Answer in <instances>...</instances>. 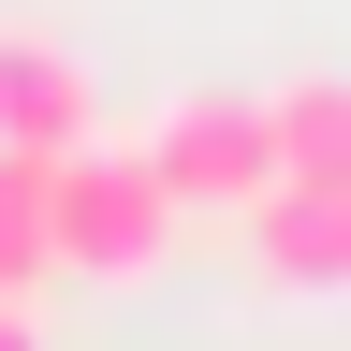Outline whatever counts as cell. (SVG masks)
Listing matches in <instances>:
<instances>
[{
  "instance_id": "6da1fadb",
  "label": "cell",
  "mask_w": 351,
  "mask_h": 351,
  "mask_svg": "<svg viewBox=\"0 0 351 351\" xmlns=\"http://www.w3.org/2000/svg\"><path fill=\"white\" fill-rule=\"evenodd\" d=\"M44 249H59V278H147V263L176 249V191L147 176V147H73Z\"/></svg>"
},
{
  "instance_id": "7a4b0ae2",
  "label": "cell",
  "mask_w": 351,
  "mask_h": 351,
  "mask_svg": "<svg viewBox=\"0 0 351 351\" xmlns=\"http://www.w3.org/2000/svg\"><path fill=\"white\" fill-rule=\"evenodd\" d=\"M147 176L176 191V219H249L278 191V132H263V103H234V88H191V103L147 132Z\"/></svg>"
},
{
  "instance_id": "3957f363",
  "label": "cell",
  "mask_w": 351,
  "mask_h": 351,
  "mask_svg": "<svg viewBox=\"0 0 351 351\" xmlns=\"http://www.w3.org/2000/svg\"><path fill=\"white\" fill-rule=\"evenodd\" d=\"M249 263L278 293H351V191H263L249 205Z\"/></svg>"
},
{
  "instance_id": "277c9868",
  "label": "cell",
  "mask_w": 351,
  "mask_h": 351,
  "mask_svg": "<svg viewBox=\"0 0 351 351\" xmlns=\"http://www.w3.org/2000/svg\"><path fill=\"white\" fill-rule=\"evenodd\" d=\"M0 147H29V161H73L88 147V73L59 59V44H0Z\"/></svg>"
},
{
  "instance_id": "5b68a950",
  "label": "cell",
  "mask_w": 351,
  "mask_h": 351,
  "mask_svg": "<svg viewBox=\"0 0 351 351\" xmlns=\"http://www.w3.org/2000/svg\"><path fill=\"white\" fill-rule=\"evenodd\" d=\"M263 132H278V191H351V73H307L263 103Z\"/></svg>"
},
{
  "instance_id": "8992f818",
  "label": "cell",
  "mask_w": 351,
  "mask_h": 351,
  "mask_svg": "<svg viewBox=\"0 0 351 351\" xmlns=\"http://www.w3.org/2000/svg\"><path fill=\"white\" fill-rule=\"evenodd\" d=\"M44 219H59V161L0 147V307H29L44 278H59V249H44Z\"/></svg>"
},
{
  "instance_id": "52a82bcc",
  "label": "cell",
  "mask_w": 351,
  "mask_h": 351,
  "mask_svg": "<svg viewBox=\"0 0 351 351\" xmlns=\"http://www.w3.org/2000/svg\"><path fill=\"white\" fill-rule=\"evenodd\" d=\"M0 351H44V337H29V307H0Z\"/></svg>"
}]
</instances>
